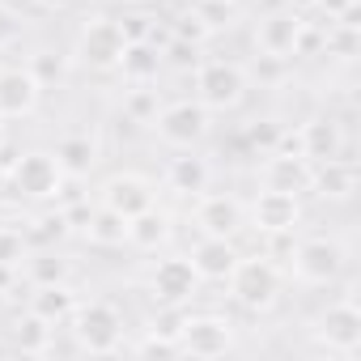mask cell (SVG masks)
Wrapping results in <instances>:
<instances>
[{"label": "cell", "instance_id": "cell-1", "mask_svg": "<svg viewBox=\"0 0 361 361\" xmlns=\"http://www.w3.org/2000/svg\"><path fill=\"white\" fill-rule=\"evenodd\" d=\"M226 281H230L234 302L247 306V310H268L281 298V272L268 259H238Z\"/></svg>", "mask_w": 361, "mask_h": 361}, {"label": "cell", "instance_id": "cell-2", "mask_svg": "<svg viewBox=\"0 0 361 361\" xmlns=\"http://www.w3.org/2000/svg\"><path fill=\"white\" fill-rule=\"evenodd\" d=\"M9 178V188L18 196H30V200H47L60 192L64 183V170L56 161V153H43V149H30V153H18L13 170L5 174Z\"/></svg>", "mask_w": 361, "mask_h": 361}, {"label": "cell", "instance_id": "cell-3", "mask_svg": "<svg viewBox=\"0 0 361 361\" xmlns=\"http://www.w3.org/2000/svg\"><path fill=\"white\" fill-rule=\"evenodd\" d=\"M196 94L204 111H234L247 94V73L230 60H209L196 68Z\"/></svg>", "mask_w": 361, "mask_h": 361}, {"label": "cell", "instance_id": "cell-4", "mask_svg": "<svg viewBox=\"0 0 361 361\" xmlns=\"http://www.w3.org/2000/svg\"><path fill=\"white\" fill-rule=\"evenodd\" d=\"M73 331L77 344L90 353H115L123 340V314L111 302H85L73 310Z\"/></svg>", "mask_w": 361, "mask_h": 361}, {"label": "cell", "instance_id": "cell-5", "mask_svg": "<svg viewBox=\"0 0 361 361\" xmlns=\"http://www.w3.org/2000/svg\"><path fill=\"white\" fill-rule=\"evenodd\" d=\"M344 264H348V255L336 238H306L293 247V272L306 285H331L344 272Z\"/></svg>", "mask_w": 361, "mask_h": 361}, {"label": "cell", "instance_id": "cell-6", "mask_svg": "<svg viewBox=\"0 0 361 361\" xmlns=\"http://www.w3.org/2000/svg\"><path fill=\"white\" fill-rule=\"evenodd\" d=\"M153 123H157V136L166 145H174V149H192V145H200L209 136V111L200 102H192V98L161 106Z\"/></svg>", "mask_w": 361, "mask_h": 361}, {"label": "cell", "instance_id": "cell-7", "mask_svg": "<svg viewBox=\"0 0 361 361\" xmlns=\"http://www.w3.org/2000/svg\"><path fill=\"white\" fill-rule=\"evenodd\" d=\"M123 47H128V39H123L119 22H111V18H94L77 35V60L90 64V68H98V73L115 68L119 56H123Z\"/></svg>", "mask_w": 361, "mask_h": 361}, {"label": "cell", "instance_id": "cell-8", "mask_svg": "<svg viewBox=\"0 0 361 361\" xmlns=\"http://www.w3.org/2000/svg\"><path fill=\"white\" fill-rule=\"evenodd\" d=\"M314 336H319V344H327L331 353L353 357V353L361 348V310H357V302H353V298L331 302V306L319 314Z\"/></svg>", "mask_w": 361, "mask_h": 361}, {"label": "cell", "instance_id": "cell-9", "mask_svg": "<svg viewBox=\"0 0 361 361\" xmlns=\"http://www.w3.org/2000/svg\"><path fill=\"white\" fill-rule=\"evenodd\" d=\"M234 344V323L221 314H196L183 319V331H178V353L192 357H221Z\"/></svg>", "mask_w": 361, "mask_h": 361}, {"label": "cell", "instance_id": "cell-10", "mask_svg": "<svg viewBox=\"0 0 361 361\" xmlns=\"http://www.w3.org/2000/svg\"><path fill=\"white\" fill-rule=\"evenodd\" d=\"M149 285H153V298H157V302H166V306H183V302L196 298L200 276H196L192 259L170 255V259H161V264L153 268V281H149Z\"/></svg>", "mask_w": 361, "mask_h": 361}, {"label": "cell", "instance_id": "cell-11", "mask_svg": "<svg viewBox=\"0 0 361 361\" xmlns=\"http://www.w3.org/2000/svg\"><path fill=\"white\" fill-rule=\"evenodd\" d=\"M298 217H302V209H298V196H293V192L264 188V192L255 196V204H251V221H255V230H264V234H289V230L298 226Z\"/></svg>", "mask_w": 361, "mask_h": 361}, {"label": "cell", "instance_id": "cell-12", "mask_svg": "<svg viewBox=\"0 0 361 361\" xmlns=\"http://www.w3.org/2000/svg\"><path fill=\"white\" fill-rule=\"evenodd\" d=\"M102 204L115 209V213H123V217H136L140 209L153 204V183H149L145 174H132V170L111 174L106 183H102Z\"/></svg>", "mask_w": 361, "mask_h": 361}, {"label": "cell", "instance_id": "cell-13", "mask_svg": "<svg viewBox=\"0 0 361 361\" xmlns=\"http://www.w3.org/2000/svg\"><path fill=\"white\" fill-rule=\"evenodd\" d=\"M302 26H306V22L298 18V9H289V13H268V18L259 22V30H255V47H259L264 56L289 60V56H298Z\"/></svg>", "mask_w": 361, "mask_h": 361}, {"label": "cell", "instance_id": "cell-14", "mask_svg": "<svg viewBox=\"0 0 361 361\" xmlns=\"http://www.w3.org/2000/svg\"><path fill=\"white\" fill-rule=\"evenodd\" d=\"M43 85L30 77V68H0V119H22L39 106Z\"/></svg>", "mask_w": 361, "mask_h": 361}, {"label": "cell", "instance_id": "cell-15", "mask_svg": "<svg viewBox=\"0 0 361 361\" xmlns=\"http://www.w3.org/2000/svg\"><path fill=\"white\" fill-rule=\"evenodd\" d=\"M243 255L234 251V238H217V234H204L196 247H192V268L200 281H226L234 272Z\"/></svg>", "mask_w": 361, "mask_h": 361}, {"label": "cell", "instance_id": "cell-16", "mask_svg": "<svg viewBox=\"0 0 361 361\" xmlns=\"http://www.w3.org/2000/svg\"><path fill=\"white\" fill-rule=\"evenodd\" d=\"M340 119L336 115H314V119H306L302 128H298V153L306 157V161H327V157H336L340 153Z\"/></svg>", "mask_w": 361, "mask_h": 361}, {"label": "cell", "instance_id": "cell-17", "mask_svg": "<svg viewBox=\"0 0 361 361\" xmlns=\"http://www.w3.org/2000/svg\"><path fill=\"white\" fill-rule=\"evenodd\" d=\"M310 174H314V166L298 153H268V161H264V188H276V192H310Z\"/></svg>", "mask_w": 361, "mask_h": 361}, {"label": "cell", "instance_id": "cell-18", "mask_svg": "<svg viewBox=\"0 0 361 361\" xmlns=\"http://www.w3.org/2000/svg\"><path fill=\"white\" fill-rule=\"evenodd\" d=\"M196 226L217 238H234L243 230V204L234 196H204L196 209Z\"/></svg>", "mask_w": 361, "mask_h": 361}, {"label": "cell", "instance_id": "cell-19", "mask_svg": "<svg viewBox=\"0 0 361 361\" xmlns=\"http://www.w3.org/2000/svg\"><path fill=\"white\" fill-rule=\"evenodd\" d=\"M310 188H314L323 200H348V196L357 192V170H353V161L327 157V161L310 174Z\"/></svg>", "mask_w": 361, "mask_h": 361}, {"label": "cell", "instance_id": "cell-20", "mask_svg": "<svg viewBox=\"0 0 361 361\" xmlns=\"http://www.w3.org/2000/svg\"><path fill=\"white\" fill-rule=\"evenodd\" d=\"M115 68H119L132 85H149V81L157 77V68H161V47L149 43V39H145V43H128Z\"/></svg>", "mask_w": 361, "mask_h": 361}, {"label": "cell", "instance_id": "cell-21", "mask_svg": "<svg viewBox=\"0 0 361 361\" xmlns=\"http://www.w3.org/2000/svg\"><path fill=\"white\" fill-rule=\"evenodd\" d=\"M56 161H60V170L73 174V178L90 174V170L98 166V145H94V136H85V132H68V136L56 145Z\"/></svg>", "mask_w": 361, "mask_h": 361}, {"label": "cell", "instance_id": "cell-22", "mask_svg": "<svg viewBox=\"0 0 361 361\" xmlns=\"http://www.w3.org/2000/svg\"><path fill=\"white\" fill-rule=\"evenodd\" d=\"M209 178H213V170H209V161L204 157H174L170 166H166V183L174 188V192H183V196H200V192H209Z\"/></svg>", "mask_w": 361, "mask_h": 361}, {"label": "cell", "instance_id": "cell-23", "mask_svg": "<svg viewBox=\"0 0 361 361\" xmlns=\"http://www.w3.org/2000/svg\"><path fill=\"white\" fill-rule=\"evenodd\" d=\"M170 238V217L161 209H140L136 217H128V243L140 247V251H157L161 243Z\"/></svg>", "mask_w": 361, "mask_h": 361}, {"label": "cell", "instance_id": "cell-24", "mask_svg": "<svg viewBox=\"0 0 361 361\" xmlns=\"http://www.w3.org/2000/svg\"><path fill=\"white\" fill-rule=\"evenodd\" d=\"M30 310L56 327V323H64V319L77 310V298H73V289H68L64 281H56V285H35V293H30Z\"/></svg>", "mask_w": 361, "mask_h": 361}, {"label": "cell", "instance_id": "cell-25", "mask_svg": "<svg viewBox=\"0 0 361 361\" xmlns=\"http://www.w3.org/2000/svg\"><path fill=\"white\" fill-rule=\"evenodd\" d=\"M85 230H90V238H94L98 247H123V243H128V217L115 213V209H106V204H102L98 213H90Z\"/></svg>", "mask_w": 361, "mask_h": 361}, {"label": "cell", "instance_id": "cell-26", "mask_svg": "<svg viewBox=\"0 0 361 361\" xmlns=\"http://www.w3.org/2000/svg\"><path fill=\"white\" fill-rule=\"evenodd\" d=\"M13 348H22V353H47L51 348V323L39 319L35 310L22 314L18 327H13Z\"/></svg>", "mask_w": 361, "mask_h": 361}, {"label": "cell", "instance_id": "cell-27", "mask_svg": "<svg viewBox=\"0 0 361 361\" xmlns=\"http://www.w3.org/2000/svg\"><path fill=\"white\" fill-rule=\"evenodd\" d=\"M64 73H68V64H64L60 51H35V56H30V77H35L43 90H47V85H60Z\"/></svg>", "mask_w": 361, "mask_h": 361}, {"label": "cell", "instance_id": "cell-28", "mask_svg": "<svg viewBox=\"0 0 361 361\" xmlns=\"http://www.w3.org/2000/svg\"><path fill=\"white\" fill-rule=\"evenodd\" d=\"M157 94L153 90H145V85H136L132 90V98L123 102V115H128V123H149V119H157Z\"/></svg>", "mask_w": 361, "mask_h": 361}, {"label": "cell", "instance_id": "cell-29", "mask_svg": "<svg viewBox=\"0 0 361 361\" xmlns=\"http://www.w3.org/2000/svg\"><path fill=\"white\" fill-rule=\"evenodd\" d=\"M64 276H68V264H64L56 251H43V255L30 259V281H35V285H56V281H64Z\"/></svg>", "mask_w": 361, "mask_h": 361}, {"label": "cell", "instance_id": "cell-30", "mask_svg": "<svg viewBox=\"0 0 361 361\" xmlns=\"http://www.w3.org/2000/svg\"><path fill=\"white\" fill-rule=\"evenodd\" d=\"M183 306H166L161 302V314H153V323H149V336H161V340H174L178 344V331H183Z\"/></svg>", "mask_w": 361, "mask_h": 361}, {"label": "cell", "instance_id": "cell-31", "mask_svg": "<svg viewBox=\"0 0 361 361\" xmlns=\"http://www.w3.org/2000/svg\"><path fill=\"white\" fill-rule=\"evenodd\" d=\"M196 18H200L209 30H217V26H230L234 9H230V0H196Z\"/></svg>", "mask_w": 361, "mask_h": 361}, {"label": "cell", "instance_id": "cell-32", "mask_svg": "<svg viewBox=\"0 0 361 361\" xmlns=\"http://www.w3.org/2000/svg\"><path fill=\"white\" fill-rule=\"evenodd\" d=\"M247 145H255V149L272 153V149L281 145V128H276L272 119H255V123L247 128Z\"/></svg>", "mask_w": 361, "mask_h": 361}, {"label": "cell", "instance_id": "cell-33", "mask_svg": "<svg viewBox=\"0 0 361 361\" xmlns=\"http://www.w3.org/2000/svg\"><path fill=\"white\" fill-rule=\"evenodd\" d=\"M26 255V238H22V230H0V264H18Z\"/></svg>", "mask_w": 361, "mask_h": 361}, {"label": "cell", "instance_id": "cell-34", "mask_svg": "<svg viewBox=\"0 0 361 361\" xmlns=\"http://www.w3.org/2000/svg\"><path fill=\"white\" fill-rule=\"evenodd\" d=\"M18 35H22V18H18V9H9L5 0H0V51L13 47Z\"/></svg>", "mask_w": 361, "mask_h": 361}, {"label": "cell", "instance_id": "cell-35", "mask_svg": "<svg viewBox=\"0 0 361 361\" xmlns=\"http://www.w3.org/2000/svg\"><path fill=\"white\" fill-rule=\"evenodd\" d=\"M161 60H170V64H178V68H188V64H196V43H188V39H170L166 51H161Z\"/></svg>", "mask_w": 361, "mask_h": 361}, {"label": "cell", "instance_id": "cell-36", "mask_svg": "<svg viewBox=\"0 0 361 361\" xmlns=\"http://www.w3.org/2000/svg\"><path fill=\"white\" fill-rule=\"evenodd\" d=\"M149 22H153V18H145V13H132V18H123V22H119V30H123V39H128V43H145V39L153 43V30H149Z\"/></svg>", "mask_w": 361, "mask_h": 361}, {"label": "cell", "instance_id": "cell-37", "mask_svg": "<svg viewBox=\"0 0 361 361\" xmlns=\"http://www.w3.org/2000/svg\"><path fill=\"white\" fill-rule=\"evenodd\" d=\"M209 35V26L196 18V9L192 13H183V18H178V26H174V39H188V43H200Z\"/></svg>", "mask_w": 361, "mask_h": 361}, {"label": "cell", "instance_id": "cell-38", "mask_svg": "<svg viewBox=\"0 0 361 361\" xmlns=\"http://www.w3.org/2000/svg\"><path fill=\"white\" fill-rule=\"evenodd\" d=\"M13 161H18V149L0 145V174H9V170H13Z\"/></svg>", "mask_w": 361, "mask_h": 361}, {"label": "cell", "instance_id": "cell-39", "mask_svg": "<svg viewBox=\"0 0 361 361\" xmlns=\"http://www.w3.org/2000/svg\"><path fill=\"white\" fill-rule=\"evenodd\" d=\"M289 9H319V0H285Z\"/></svg>", "mask_w": 361, "mask_h": 361}, {"label": "cell", "instance_id": "cell-40", "mask_svg": "<svg viewBox=\"0 0 361 361\" xmlns=\"http://www.w3.org/2000/svg\"><path fill=\"white\" fill-rule=\"evenodd\" d=\"M39 5H43V9H68L73 0H39Z\"/></svg>", "mask_w": 361, "mask_h": 361}, {"label": "cell", "instance_id": "cell-41", "mask_svg": "<svg viewBox=\"0 0 361 361\" xmlns=\"http://www.w3.org/2000/svg\"><path fill=\"white\" fill-rule=\"evenodd\" d=\"M5 353H9V344H0V357H5Z\"/></svg>", "mask_w": 361, "mask_h": 361}, {"label": "cell", "instance_id": "cell-42", "mask_svg": "<svg viewBox=\"0 0 361 361\" xmlns=\"http://www.w3.org/2000/svg\"><path fill=\"white\" fill-rule=\"evenodd\" d=\"M0 145H5V128H0Z\"/></svg>", "mask_w": 361, "mask_h": 361}]
</instances>
